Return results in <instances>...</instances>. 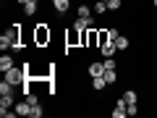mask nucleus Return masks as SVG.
<instances>
[{"instance_id":"nucleus-1","label":"nucleus","mask_w":157,"mask_h":118,"mask_svg":"<svg viewBox=\"0 0 157 118\" xmlns=\"http://www.w3.org/2000/svg\"><path fill=\"white\" fill-rule=\"evenodd\" d=\"M0 47H3V50H21V24H13V26L0 37Z\"/></svg>"},{"instance_id":"nucleus-2","label":"nucleus","mask_w":157,"mask_h":118,"mask_svg":"<svg viewBox=\"0 0 157 118\" xmlns=\"http://www.w3.org/2000/svg\"><path fill=\"white\" fill-rule=\"evenodd\" d=\"M50 26H47V24H37V26H34V45L37 47H45L47 42H50Z\"/></svg>"},{"instance_id":"nucleus-3","label":"nucleus","mask_w":157,"mask_h":118,"mask_svg":"<svg viewBox=\"0 0 157 118\" xmlns=\"http://www.w3.org/2000/svg\"><path fill=\"white\" fill-rule=\"evenodd\" d=\"M81 32H84V29H76L71 24V29L66 32V45L68 47H81Z\"/></svg>"},{"instance_id":"nucleus-4","label":"nucleus","mask_w":157,"mask_h":118,"mask_svg":"<svg viewBox=\"0 0 157 118\" xmlns=\"http://www.w3.org/2000/svg\"><path fill=\"white\" fill-rule=\"evenodd\" d=\"M13 110H16L18 116H24V118H32V105H29V100L16 102V105H13Z\"/></svg>"},{"instance_id":"nucleus-5","label":"nucleus","mask_w":157,"mask_h":118,"mask_svg":"<svg viewBox=\"0 0 157 118\" xmlns=\"http://www.w3.org/2000/svg\"><path fill=\"white\" fill-rule=\"evenodd\" d=\"M110 116H113V118H126V116H128V110H126V100H123V97L115 102V110H113Z\"/></svg>"},{"instance_id":"nucleus-6","label":"nucleus","mask_w":157,"mask_h":118,"mask_svg":"<svg viewBox=\"0 0 157 118\" xmlns=\"http://www.w3.org/2000/svg\"><path fill=\"white\" fill-rule=\"evenodd\" d=\"M100 53L105 58H113L118 53V47H115V39H110V42H105V45H100Z\"/></svg>"},{"instance_id":"nucleus-7","label":"nucleus","mask_w":157,"mask_h":118,"mask_svg":"<svg viewBox=\"0 0 157 118\" xmlns=\"http://www.w3.org/2000/svg\"><path fill=\"white\" fill-rule=\"evenodd\" d=\"M105 73V63H100V61H92L89 63V76L94 79V76H102Z\"/></svg>"},{"instance_id":"nucleus-8","label":"nucleus","mask_w":157,"mask_h":118,"mask_svg":"<svg viewBox=\"0 0 157 118\" xmlns=\"http://www.w3.org/2000/svg\"><path fill=\"white\" fill-rule=\"evenodd\" d=\"M52 8H55L58 16H63V13L71 8V0H52Z\"/></svg>"},{"instance_id":"nucleus-9","label":"nucleus","mask_w":157,"mask_h":118,"mask_svg":"<svg viewBox=\"0 0 157 118\" xmlns=\"http://www.w3.org/2000/svg\"><path fill=\"white\" fill-rule=\"evenodd\" d=\"M8 68H13V58L8 55V53H3V55H0V71L6 73Z\"/></svg>"},{"instance_id":"nucleus-10","label":"nucleus","mask_w":157,"mask_h":118,"mask_svg":"<svg viewBox=\"0 0 157 118\" xmlns=\"http://www.w3.org/2000/svg\"><path fill=\"white\" fill-rule=\"evenodd\" d=\"M13 108V95H0V113Z\"/></svg>"},{"instance_id":"nucleus-11","label":"nucleus","mask_w":157,"mask_h":118,"mask_svg":"<svg viewBox=\"0 0 157 118\" xmlns=\"http://www.w3.org/2000/svg\"><path fill=\"white\" fill-rule=\"evenodd\" d=\"M76 16L78 18H94V11H92L89 6H78L76 8Z\"/></svg>"},{"instance_id":"nucleus-12","label":"nucleus","mask_w":157,"mask_h":118,"mask_svg":"<svg viewBox=\"0 0 157 118\" xmlns=\"http://www.w3.org/2000/svg\"><path fill=\"white\" fill-rule=\"evenodd\" d=\"M123 100H126V105H136V102H139L136 89H126V92H123Z\"/></svg>"},{"instance_id":"nucleus-13","label":"nucleus","mask_w":157,"mask_h":118,"mask_svg":"<svg viewBox=\"0 0 157 118\" xmlns=\"http://www.w3.org/2000/svg\"><path fill=\"white\" fill-rule=\"evenodd\" d=\"M92 11H94V16H102V13H107L110 8H107V3H105V0H97L94 6H92Z\"/></svg>"},{"instance_id":"nucleus-14","label":"nucleus","mask_w":157,"mask_h":118,"mask_svg":"<svg viewBox=\"0 0 157 118\" xmlns=\"http://www.w3.org/2000/svg\"><path fill=\"white\" fill-rule=\"evenodd\" d=\"M128 45H131L128 37H123V34H118V37H115V47H118V50H128Z\"/></svg>"},{"instance_id":"nucleus-15","label":"nucleus","mask_w":157,"mask_h":118,"mask_svg":"<svg viewBox=\"0 0 157 118\" xmlns=\"http://www.w3.org/2000/svg\"><path fill=\"white\" fill-rule=\"evenodd\" d=\"M102 76H105L107 87H110V84H115V81H118V73H115V68H105V73H102Z\"/></svg>"},{"instance_id":"nucleus-16","label":"nucleus","mask_w":157,"mask_h":118,"mask_svg":"<svg viewBox=\"0 0 157 118\" xmlns=\"http://www.w3.org/2000/svg\"><path fill=\"white\" fill-rule=\"evenodd\" d=\"M21 8H24V13H26V16H34V13H37V0H26Z\"/></svg>"},{"instance_id":"nucleus-17","label":"nucleus","mask_w":157,"mask_h":118,"mask_svg":"<svg viewBox=\"0 0 157 118\" xmlns=\"http://www.w3.org/2000/svg\"><path fill=\"white\" fill-rule=\"evenodd\" d=\"M105 87H107L105 76H94V79H92V89H105Z\"/></svg>"},{"instance_id":"nucleus-18","label":"nucleus","mask_w":157,"mask_h":118,"mask_svg":"<svg viewBox=\"0 0 157 118\" xmlns=\"http://www.w3.org/2000/svg\"><path fill=\"white\" fill-rule=\"evenodd\" d=\"M97 39H100V45L110 42V34H107V29H100V32H97ZM100 45H97V47H100Z\"/></svg>"},{"instance_id":"nucleus-19","label":"nucleus","mask_w":157,"mask_h":118,"mask_svg":"<svg viewBox=\"0 0 157 118\" xmlns=\"http://www.w3.org/2000/svg\"><path fill=\"white\" fill-rule=\"evenodd\" d=\"M26 100H29V105H32V108H34V105H39V97L34 95V92H29V95H26Z\"/></svg>"},{"instance_id":"nucleus-20","label":"nucleus","mask_w":157,"mask_h":118,"mask_svg":"<svg viewBox=\"0 0 157 118\" xmlns=\"http://www.w3.org/2000/svg\"><path fill=\"white\" fill-rule=\"evenodd\" d=\"M105 3H107L110 11H118V8H121V0H105Z\"/></svg>"},{"instance_id":"nucleus-21","label":"nucleus","mask_w":157,"mask_h":118,"mask_svg":"<svg viewBox=\"0 0 157 118\" xmlns=\"http://www.w3.org/2000/svg\"><path fill=\"white\" fill-rule=\"evenodd\" d=\"M32 118H42V105H34L32 108Z\"/></svg>"},{"instance_id":"nucleus-22","label":"nucleus","mask_w":157,"mask_h":118,"mask_svg":"<svg viewBox=\"0 0 157 118\" xmlns=\"http://www.w3.org/2000/svg\"><path fill=\"white\" fill-rule=\"evenodd\" d=\"M126 110H128V118H131V116H136V113H139V105H126Z\"/></svg>"},{"instance_id":"nucleus-23","label":"nucleus","mask_w":157,"mask_h":118,"mask_svg":"<svg viewBox=\"0 0 157 118\" xmlns=\"http://www.w3.org/2000/svg\"><path fill=\"white\" fill-rule=\"evenodd\" d=\"M102 63H105V68H118V63L113 61V58H105V61H102Z\"/></svg>"},{"instance_id":"nucleus-24","label":"nucleus","mask_w":157,"mask_h":118,"mask_svg":"<svg viewBox=\"0 0 157 118\" xmlns=\"http://www.w3.org/2000/svg\"><path fill=\"white\" fill-rule=\"evenodd\" d=\"M107 34H110V39H115L118 37V29L115 26H107Z\"/></svg>"},{"instance_id":"nucleus-25","label":"nucleus","mask_w":157,"mask_h":118,"mask_svg":"<svg viewBox=\"0 0 157 118\" xmlns=\"http://www.w3.org/2000/svg\"><path fill=\"white\" fill-rule=\"evenodd\" d=\"M16 3H21V6H24V3H26V0H16Z\"/></svg>"},{"instance_id":"nucleus-26","label":"nucleus","mask_w":157,"mask_h":118,"mask_svg":"<svg viewBox=\"0 0 157 118\" xmlns=\"http://www.w3.org/2000/svg\"><path fill=\"white\" fill-rule=\"evenodd\" d=\"M152 6H155V8H157V0H152Z\"/></svg>"}]
</instances>
